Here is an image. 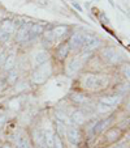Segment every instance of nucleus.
<instances>
[{"label":"nucleus","mask_w":130,"mask_h":148,"mask_svg":"<svg viewBox=\"0 0 130 148\" xmlns=\"http://www.w3.org/2000/svg\"><path fill=\"white\" fill-rule=\"evenodd\" d=\"M72 121L75 123V125H82V123L86 121V117H85V114H83L82 112L77 110V112H74L72 114Z\"/></svg>","instance_id":"nucleus-11"},{"label":"nucleus","mask_w":130,"mask_h":148,"mask_svg":"<svg viewBox=\"0 0 130 148\" xmlns=\"http://www.w3.org/2000/svg\"><path fill=\"white\" fill-rule=\"evenodd\" d=\"M98 110H99L100 113H107V112L111 110V108L105 106V105H103V103H99V105H98Z\"/></svg>","instance_id":"nucleus-26"},{"label":"nucleus","mask_w":130,"mask_h":148,"mask_svg":"<svg viewBox=\"0 0 130 148\" xmlns=\"http://www.w3.org/2000/svg\"><path fill=\"white\" fill-rule=\"evenodd\" d=\"M81 39H82V33H75L74 36L70 38L69 42V49H77L81 46Z\"/></svg>","instance_id":"nucleus-10"},{"label":"nucleus","mask_w":130,"mask_h":148,"mask_svg":"<svg viewBox=\"0 0 130 148\" xmlns=\"http://www.w3.org/2000/svg\"><path fill=\"white\" fill-rule=\"evenodd\" d=\"M73 5H74V7H75V8H77V9H79V11H81V7H79V5H78V4L73 3Z\"/></svg>","instance_id":"nucleus-31"},{"label":"nucleus","mask_w":130,"mask_h":148,"mask_svg":"<svg viewBox=\"0 0 130 148\" xmlns=\"http://www.w3.org/2000/svg\"><path fill=\"white\" fill-rule=\"evenodd\" d=\"M83 87L91 90H98L100 88H104L108 84V79L102 75H86L82 79Z\"/></svg>","instance_id":"nucleus-1"},{"label":"nucleus","mask_w":130,"mask_h":148,"mask_svg":"<svg viewBox=\"0 0 130 148\" xmlns=\"http://www.w3.org/2000/svg\"><path fill=\"white\" fill-rule=\"evenodd\" d=\"M120 101H121L120 96H107V97H103L102 100H100V103H103V105H105V106L112 109V108H115L116 105H119Z\"/></svg>","instance_id":"nucleus-7"},{"label":"nucleus","mask_w":130,"mask_h":148,"mask_svg":"<svg viewBox=\"0 0 130 148\" xmlns=\"http://www.w3.org/2000/svg\"><path fill=\"white\" fill-rule=\"evenodd\" d=\"M9 38V34L8 33H4V32H0V39L1 41H7Z\"/></svg>","instance_id":"nucleus-28"},{"label":"nucleus","mask_w":130,"mask_h":148,"mask_svg":"<svg viewBox=\"0 0 130 148\" xmlns=\"http://www.w3.org/2000/svg\"><path fill=\"white\" fill-rule=\"evenodd\" d=\"M18 77V75H17V72H11L9 73V76H8V81L11 84H13L14 81H16V79Z\"/></svg>","instance_id":"nucleus-27"},{"label":"nucleus","mask_w":130,"mask_h":148,"mask_svg":"<svg viewBox=\"0 0 130 148\" xmlns=\"http://www.w3.org/2000/svg\"><path fill=\"white\" fill-rule=\"evenodd\" d=\"M81 66H82V62H81L79 59H77V58L72 59L67 66V73L68 75H73V73H75L78 70H79Z\"/></svg>","instance_id":"nucleus-8"},{"label":"nucleus","mask_w":130,"mask_h":148,"mask_svg":"<svg viewBox=\"0 0 130 148\" xmlns=\"http://www.w3.org/2000/svg\"><path fill=\"white\" fill-rule=\"evenodd\" d=\"M44 144L47 145V148H52L53 147V134L51 131H44Z\"/></svg>","instance_id":"nucleus-14"},{"label":"nucleus","mask_w":130,"mask_h":148,"mask_svg":"<svg viewBox=\"0 0 130 148\" xmlns=\"http://www.w3.org/2000/svg\"><path fill=\"white\" fill-rule=\"evenodd\" d=\"M102 55H103V59H104L107 63H109V64H115V63L121 60V55L117 54L115 49H105Z\"/></svg>","instance_id":"nucleus-4"},{"label":"nucleus","mask_w":130,"mask_h":148,"mask_svg":"<svg viewBox=\"0 0 130 148\" xmlns=\"http://www.w3.org/2000/svg\"><path fill=\"white\" fill-rule=\"evenodd\" d=\"M68 51H69V46L67 45V43H64V45H61L60 47H59L57 50V56L60 59H64L65 56L68 55Z\"/></svg>","instance_id":"nucleus-16"},{"label":"nucleus","mask_w":130,"mask_h":148,"mask_svg":"<svg viewBox=\"0 0 130 148\" xmlns=\"http://www.w3.org/2000/svg\"><path fill=\"white\" fill-rule=\"evenodd\" d=\"M56 125H57V130H59V134H65V131H67V130H65V125H64L63 122H61V121H59L57 123H56Z\"/></svg>","instance_id":"nucleus-25"},{"label":"nucleus","mask_w":130,"mask_h":148,"mask_svg":"<svg viewBox=\"0 0 130 148\" xmlns=\"http://www.w3.org/2000/svg\"><path fill=\"white\" fill-rule=\"evenodd\" d=\"M4 122H5V117H4V115H1V118H0V126L3 125Z\"/></svg>","instance_id":"nucleus-30"},{"label":"nucleus","mask_w":130,"mask_h":148,"mask_svg":"<svg viewBox=\"0 0 130 148\" xmlns=\"http://www.w3.org/2000/svg\"><path fill=\"white\" fill-rule=\"evenodd\" d=\"M65 134H67V138L69 139V142L72 143V144H78V143H79L81 132H79V130H78L77 127H73V126L68 127L67 131H65Z\"/></svg>","instance_id":"nucleus-5"},{"label":"nucleus","mask_w":130,"mask_h":148,"mask_svg":"<svg viewBox=\"0 0 130 148\" xmlns=\"http://www.w3.org/2000/svg\"><path fill=\"white\" fill-rule=\"evenodd\" d=\"M48 58H50V55H48L47 51H38L35 54V56H34V62H35V64L40 66L43 63H47Z\"/></svg>","instance_id":"nucleus-9"},{"label":"nucleus","mask_w":130,"mask_h":148,"mask_svg":"<svg viewBox=\"0 0 130 148\" xmlns=\"http://www.w3.org/2000/svg\"><path fill=\"white\" fill-rule=\"evenodd\" d=\"M43 37H44V39H47V41H50V42H52L53 39H55V34H53L52 30L44 32V33H43Z\"/></svg>","instance_id":"nucleus-24"},{"label":"nucleus","mask_w":130,"mask_h":148,"mask_svg":"<svg viewBox=\"0 0 130 148\" xmlns=\"http://www.w3.org/2000/svg\"><path fill=\"white\" fill-rule=\"evenodd\" d=\"M3 148H12V147L9 144H5V145H3Z\"/></svg>","instance_id":"nucleus-33"},{"label":"nucleus","mask_w":130,"mask_h":148,"mask_svg":"<svg viewBox=\"0 0 130 148\" xmlns=\"http://www.w3.org/2000/svg\"><path fill=\"white\" fill-rule=\"evenodd\" d=\"M50 75H51V66L48 64V63H43V64H40V67L34 72L33 83H35V84L44 83Z\"/></svg>","instance_id":"nucleus-2"},{"label":"nucleus","mask_w":130,"mask_h":148,"mask_svg":"<svg viewBox=\"0 0 130 148\" xmlns=\"http://www.w3.org/2000/svg\"><path fill=\"white\" fill-rule=\"evenodd\" d=\"M72 100L74 101V102H85L87 98L85 97L83 95H78V93H74V95H72Z\"/></svg>","instance_id":"nucleus-22"},{"label":"nucleus","mask_w":130,"mask_h":148,"mask_svg":"<svg viewBox=\"0 0 130 148\" xmlns=\"http://www.w3.org/2000/svg\"><path fill=\"white\" fill-rule=\"evenodd\" d=\"M99 43H100V41L95 36H91V34H82L81 46L83 47V50L85 51L91 53L94 49H96L98 46H99Z\"/></svg>","instance_id":"nucleus-3"},{"label":"nucleus","mask_w":130,"mask_h":148,"mask_svg":"<svg viewBox=\"0 0 130 148\" xmlns=\"http://www.w3.org/2000/svg\"><path fill=\"white\" fill-rule=\"evenodd\" d=\"M17 147L18 148H31L30 142H29L25 136H18L17 138Z\"/></svg>","instance_id":"nucleus-15"},{"label":"nucleus","mask_w":130,"mask_h":148,"mask_svg":"<svg viewBox=\"0 0 130 148\" xmlns=\"http://www.w3.org/2000/svg\"><path fill=\"white\" fill-rule=\"evenodd\" d=\"M125 147V144H120V145H117V147H115V148H124Z\"/></svg>","instance_id":"nucleus-32"},{"label":"nucleus","mask_w":130,"mask_h":148,"mask_svg":"<svg viewBox=\"0 0 130 148\" xmlns=\"http://www.w3.org/2000/svg\"><path fill=\"white\" fill-rule=\"evenodd\" d=\"M43 33V28H42V25H38V24H34V25L30 26V32H29V34H30V39L34 38V37L39 36V34Z\"/></svg>","instance_id":"nucleus-13"},{"label":"nucleus","mask_w":130,"mask_h":148,"mask_svg":"<svg viewBox=\"0 0 130 148\" xmlns=\"http://www.w3.org/2000/svg\"><path fill=\"white\" fill-rule=\"evenodd\" d=\"M12 30H13V23L9 21V20H5L3 23L0 24V32H4V33L11 34Z\"/></svg>","instance_id":"nucleus-12"},{"label":"nucleus","mask_w":130,"mask_h":148,"mask_svg":"<svg viewBox=\"0 0 130 148\" xmlns=\"http://www.w3.org/2000/svg\"><path fill=\"white\" fill-rule=\"evenodd\" d=\"M30 26L31 24H24L21 28L18 29V33H17V41L18 42H26L30 39Z\"/></svg>","instance_id":"nucleus-6"},{"label":"nucleus","mask_w":130,"mask_h":148,"mask_svg":"<svg viewBox=\"0 0 130 148\" xmlns=\"http://www.w3.org/2000/svg\"><path fill=\"white\" fill-rule=\"evenodd\" d=\"M34 136H35V140L39 145H44V135L42 131H35L34 132Z\"/></svg>","instance_id":"nucleus-20"},{"label":"nucleus","mask_w":130,"mask_h":148,"mask_svg":"<svg viewBox=\"0 0 130 148\" xmlns=\"http://www.w3.org/2000/svg\"><path fill=\"white\" fill-rule=\"evenodd\" d=\"M4 59H5V55H3V54H0V64H3Z\"/></svg>","instance_id":"nucleus-29"},{"label":"nucleus","mask_w":130,"mask_h":148,"mask_svg":"<svg viewBox=\"0 0 130 148\" xmlns=\"http://www.w3.org/2000/svg\"><path fill=\"white\" fill-rule=\"evenodd\" d=\"M111 121H112V118H107V119H104V121H100V122L96 125V129H95V131L100 132L102 130H104L105 127H107V126L111 123Z\"/></svg>","instance_id":"nucleus-18"},{"label":"nucleus","mask_w":130,"mask_h":148,"mask_svg":"<svg viewBox=\"0 0 130 148\" xmlns=\"http://www.w3.org/2000/svg\"><path fill=\"white\" fill-rule=\"evenodd\" d=\"M14 63H16V58H14V55H11L7 58L5 63H4V68H5L7 71L12 70V68L14 67Z\"/></svg>","instance_id":"nucleus-17"},{"label":"nucleus","mask_w":130,"mask_h":148,"mask_svg":"<svg viewBox=\"0 0 130 148\" xmlns=\"http://www.w3.org/2000/svg\"><path fill=\"white\" fill-rule=\"evenodd\" d=\"M67 30H68V26L60 25V26H56V28L53 29V34H55L56 37H63L64 34L67 33Z\"/></svg>","instance_id":"nucleus-19"},{"label":"nucleus","mask_w":130,"mask_h":148,"mask_svg":"<svg viewBox=\"0 0 130 148\" xmlns=\"http://www.w3.org/2000/svg\"><path fill=\"white\" fill-rule=\"evenodd\" d=\"M52 148H63V142H61L59 135H53V147Z\"/></svg>","instance_id":"nucleus-23"},{"label":"nucleus","mask_w":130,"mask_h":148,"mask_svg":"<svg viewBox=\"0 0 130 148\" xmlns=\"http://www.w3.org/2000/svg\"><path fill=\"white\" fill-rule=\"evenodd\" d=\"M119 135H120V131H119V130H115V129H113V130H111V131L107 134V138H108L109 140H116L117 138H119Z\"/></svg>","instance_id":"nucleus-21"}]
</instances>
